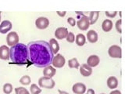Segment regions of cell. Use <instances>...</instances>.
Instances as JSON below:
<instances>
[{
    "instance_id": "1",
    "label": "cell",
    "mask_w": 125,
    "mask_h": 94,
    "mask_svg": "<svg viewBox=\"0 0 125 94\" xmlns=\"http://www.w3.org/2000/svg\"><path fill=\"white\" fill-rule=\"evenodd\" d=\"M27 48L29 59L35 67L45 68L52 64L54 54L49 42L42 40L30 42Z\"/></svg>"
},
{
    "instance_id": "2",
    "label": "cell",
    "mask_w": 125,
    "mask_h": 94,
    "mask_svg": "<svg viewBox=\"0 0 125 94\" xmlns=\"http://www.w3.org/2000/svg\"><path fill=\"white\" fill-rule=\"evenodd\" d=\"M10 58L13 64L19 66H24L29 63V52L27 46L23 43H17L12 46Z\"/></svg>"
},
{
    "instance_id": "3",
    "label": "cell",
    "mask_w": 125,
    "mask_h": 94,
    "mask_svg": "<svg viewBox=\"0 0 125 94\" xmlns=\"http://www.w3.org/2000/svg\"><path fill=\"white\" fill-rule=\"evenodd\" d=\"M38 85L41 88L51 89H53L55 87V85H56V82H55V81L52 79V78H48V77L43 76V77L39 78Z\"/></svg>"
},
{
    "instance_id": "4",
    "label": "cell",
    "mask_w": 125,
    "mask_h": 94,
    "mask_svg": "<svg viewBox=\"0 0 125 94\" xmlns=\"http://www.w3.org/2000/svg\"><path fill=\"white\" fill-rule=\"evenodd\" d=\"M109 57L112 58H121L122 57V50L121 47L117 45H113L109 47L108 50Z\"/></svg>"
},
{
    "instance_id": "5",
    "label": "cell",
    "mask_w": 125,
    "mask_h": 94,
    "mask_svg": "<svg viewBox=\"0 0 125 94\" xmlns=\"http://www.w3.org/2000/svg\"><path fill=\"white\" fill-rule=\"evenodd\" d=\"M66 63V59L62 56V54L57 53L56 56L53 57V60L52 62V64L53 65L54 68H61L65 65Z\"/></svg>"
},
{
    "instance_id": "6",
    "label": "cell",
    "mask_w": 125,
    "mask_h": 94,
    "mask_svg": "<svg viewBox=\"0 0 125 94\" xmlns=\"http://www.w3.org/2000/svg\"><path fill=\"white\" fill-rule=\"evenodd\" d=\"M78 27V28L81 31H87L90 26V22H89V18L86 16L83 15L80 19L78 20V21L76 23Z\"/></svg>"
},
{
    "instance_id": "7",
    "label": "cell",
    "mask_w": 125,
    "mask_h": 94,
    "mask_svg": "<svg viewBox=\"0 0 125 94\" xmlns=\"http://www.w3.org/2000/svg\"><path fill=\"white\" fill-rule=\"evenodd\" d=\"M6 42L8 46L11 47L17 44L19 42V36L17 33L15 32V31H10V32L8 33L6 36Z\"/></svg>"
},
{
    "instance_id": "8",
    "label": "cell",
    "mask_w": 125,
    "mask_h": 94,
    "mask_svg": "<svg viewBox=\"0 0 125 94\" xmlns=\"http://www.w3.org/2000/svg\"><path fill=\"white\" fill-rule=\"evenodd\" d=\"M49 25V21L48 18L44 17H40L35 21V26L37 28L40 30H44L46 29Z\"/></svg>"
},
{
    "instance_id": "9",
    "label": "cell",
    "mask_w": 125,
    "mask_h": 94,
    "mask_svg": "<svg viewBox=\"0 0 125 94\" xmlns=\"http://www.w3.org/2000/svg\"><path fill=\"white\" fill-rule=\"evenodd\" d=\"M68 35V30L66 27H59L55 31V36L59 40H62L66 38Z\"/></svg>"
},
{
    "instance_id": "10",
    "label": "cell",
    "mask_w": 125,
    "mask_h": 94,
    "mask_svg": "<svg viewBox=\"0 0 125 94\" xmlns=\"http://www.w3.org/2000/svg\"><path fill=\"white\" fill-rule=\"evenodd\" d=\"M12 27H13V24H12L11 21H7V20L3 21L0 24V33L6 34L12 29Z\"/></svg>"
},
{
    "instance_id": "11",
    "label": "cell",
    "mask_w": 125,
    "mask_h": 94,
    "mask_svg": "<svg viewBox=\"0 0 125 94\" xmlns=\"http://www.w3.org/2000/svg\"><path fill=\"white\" fill-rule=\"evenodd\" d=\"M86 90V85L80 82L74 84L72 87V91L75 94H84Z\"/></svg>"
},
{
    "instance_id": "12",
    "label": "cell",
    "mask_w": 125,
    "mask_h": 94,
    "mask_svg": "<svg viewBox=\"0 0 125 94\" xmlns=\"http://www.w3.org/2000/svg\"><path fill=\"white\" fill-rule=\"evenodd\" d=\"M10 50L8 47L5 45L0 47V59L3 60H8L10 59Z\"/></svg>"
},
{
    "instance_id": "13",
    "label": "cell",
    "mask_w": 125,
    "mask_h": 94,
    "mask_svg": "<svg viewBox=\"0 0 125 94\" xmlns=\"http://www.w3.org/2000/svg\"><path fill=\"white\" fill-rule=\"evenodd\" d=\"M80 73L82 76L84 77H88L92 73V68L89 67L87 64H83L80 67Z\"/></svg>"
},
{
    "instance_id": "14",
    "label": "cell",
    "mask_w": 125,
    "mask_h": 94,
    "mask_svg": "<svg viewBox=\"0 0 125 94\" xmlns=\"http://www.w3.org/2000/svg\"><path fill=\"white\" fill-rule=\"evenodd\" d=\"M99 57L98 56H96V55H91L87 60V64L89 67H91V68H94V67L99 65Z\"/></svg>"
},
{
    "instance_id": "15",
    "label": "cell",
    "mask_w": 125,
    "mask_h": 94,
    "mask_svg": "<svg viewBox=\"0 0 125 94\" xmlns=\"http://www.w3.org/2000/svg\"><path fill=\"white\" fill-rule=\"evenodd\" d=\"M56 70L55 69L54 67L51 65L46 67V68H45L44 70H43V74H44L45 77L52 78L53 76L56 75Z\"/></svg>"
},
{
    "instance_id": "16",
    "label": "cell",
    "mask_w": 125,
    "mask_h": 94,
    "mask_svg": "<svg viewBox=\"0 0 125 94\" xmlns=\"http://www.w3.org/2000/svg\"><path fill=\"white\" fill-rule=\"evenodd\" d=\"M87 38L88 41L91 43H95L98 41V34L95 31L90 30L87 33Z\"/></svg>"
},
{
    "instance_id": "17",
    "label": "cell",
    "mask_w": 125,
    "mask_h": 94,
    "mask_svg": "<svg viewBox=\"0 0 125 94\" xmlns=\"http://www.w3.org/2000/svg\"><path fill=\"white\" fill-rule=\"evenodd\" d=\"M102 28L105 32H109L113 28V22L111 20L106 19L103 21V22L102 23Z\"/></svg>"
},
{
    "instance_id": "18",
    "label": "cell",
    "mask_w": 125,
    "mask_h": 94,
    "mask_svg": "<svg viewBox=\"0 0 125 94\" xmlns=\"http://www.w3.org/2000/svg\"><path fill=\"white\" fill-rule=\"evenodd\" d=\"M107 85L111 89H116L118 86V80H117V78L114 76L109 77L107 80Z\"/></svg>"
},
{
    "instance_id": "19",
    "label": "cell",
    "mask_w": 125,
    "mask_h": 94,
    "mask_svg": "<svg viewBox=\"0 0 125 94\" xmlns=\"http://www.w3.org/2000/svg\"><path fill=\"white\" fill-rule=\"evenodd\" d=\"M49 43L51 49H52L53 54H57L59 50H60V46H59L58 42L55 38H51Z\"/></svg>"
},
{
    "instance_id": "20",
    "label": "cell",
    "mask_w": 125,
    "mask_h": 94,
    "mask_svg": "<svg viewBox=\"0 0 125 94\" xmlns=\"http://www.w3.org/2000/svg\"><path fill=\"white\" fill-rule=\"evenodd\" d=\"M99 11H92L90 12V16H89V22L90 25H92L94 24H95L96 21L99 19Z\"/></svg>"
},
{
    "instance_id": "21",
    "label": "cell",
    "mask_w": 125,
    "mask_h": 94,
    "mask_svg": "<svg viewBox=\"0 0 125 94\" xmlns=\"http://www.w3.org/2000/svg\"><path fill=\"white\" fill-rule=\"evenodd\" d=\"M75 41H76V44L77 46H83L86 42V38L83 34H78L76 36Z\"/></svg>"
},
{
    "instance_id": "22",
    "label": "cell",
    "mask_w": 125,
    "mask_h": 94,
    "mask_svg": "<svg viewBox=\"0 0 125 94\" xmlns=\"http://www.w3.org/2000/svg\"><path fill=\"white\" fill-rule=\"evenodd\" d=\"M68 66L70 68H78L80 64L77 58H72L68 61Z\"/></svg>"
},
{
    "instance_id": "23",
    "label": "cell",
    "mask_w": 125,
    "mask_h": 94,
    "mask_svg": "<svg viewBox=\"0 0 125 94\" xmlns=\"http://www.w3.org/2000/svg\"><path fill=\"white\" fill-rule=\"evenodd\" d=\"M30 92L31 94H39L42 92V89L36 84H32L30 87Z\"/></svg>"
},
{
    "instance_id": "24",
    "label": "cell",
    "mask_w": 125,
    "mask_h": 94,
    "mask_svg": "<svg viewBox=\"0 0 125 94\" xmlns=\"http://www.w3.org/2000/svg\"><path fill=\"white\" fill-rule=\"evenodd\" d=\"M31 82V78L28 75L23 76V77L21 78V79H20V82H21V83L22 85H30Z\"/></svg>"
},
{
    "instance_id": "25",
    "label": "cell",
    "mask_w": 125,
    "mask_h": 94,
    "mask_svg": "<svg viewBox=\"0 0 125 94\" xmlns=\"http://www.w3.org/2000/svg\"><path fill=\"white\" fill-rule=\"evenodd\" d=\"M3 92L6 94H10L13 92V85L10 83H6L3 85Z\"/></svg>"
},
{
    "instance_id": "26",
    "label": "cell",
    "mask_w": 125,
    "mask_h": 94,
    "mask_svg": "<svg viewBox=\"0 0 125 94\" xmlns=\"http://www.w3.org/2000/svg\"><path fill=\"white\" fill-rule=\"evenodd\" d=\"M15 93L16 94H30L28 90L23 87H17L15 88Z\"/></svg>"
},
{
    "instance_id": "27",
    "label": "cell",
    "mask_w": 125,
    "mask_h": 94,
    "mask_svg": "<svg viewBox=\"0 0 125 94\" xmlns=\"http://www.w3.org/2000/svg\"><path fill=\"white\" fill-rule=\"evenodd\" d=\"M66 39L68 42L73 43L75 41V35H73V32H68V35H67V36H66Z\"/></svg>"
},
{
    "instance_id": "28",
    "label": "cell",
    "mask_w": 125,
    "mask_h": 94,
    "mask_svg": "<svg viewBox=\"0 0 125 94\" xmlns=\"http://www.w3.org/2000/svg\"><path fill=\"white\" fill-rule=\"evenodd\" d=\"M105 14L106 15V17H108L109 18H113L116 16L117 11H105Z\"/></svg>"
},
{
    "instance_id": "29",
    "label": "cell",
    "mask_w": 125,
    "mask_h": 94,
    "mask_svg": "<svg viewBox=\"0 0 125 94\" xmlns=\"http://www.w3.org/2000/svg\"><path fill=\"white\" fill-rule=\"evenodd\" d=\"M121 24H122V21L120 19V20H118L116 22V31H118L119 33H121L122 32V28H121Z\"/></svg>"
},
{
    "instance_id": "30",
    "label": "cell",
    "mask_w": 125,
    "mask_h": 94,
    "mask_svg": "<svg viewBox=\"0 0 125 94\" xmlns=\"http://www.w3.org/2000/svg\"><path fill=\"white\" fill-rule=\"evenodd\" d=\"M67 22L69 23V24L71 27H74L76 25V21H75V19L73 17H69L67 19Z\"/></svg>"
},
{
    "instance_id": "31",
    "label": "cell",
    "mask_w": 125,
    "mask_h": 94,
    "mask_svg": "<svg viewBox=\"0 0 125 94\" xmlns=\"http://www.w3.org/2000/svg\"><path fill=\"white\" fill-rule=\"evenodd\" d=\"M56 13H57L58 16H60V17H65V16H66V11H62V12H61V11H57Z\"/></svg>"
},
{
    "instance_id": "32",
    "label": "cell",
    "mask_w": 125,
    "mask_h": 94,
    "mask_svg": "<svg viewBox=\"0 0 125 94\" xmlns=\"http://www.w3.org/2000/svg\"><path fill=\"white\" fill-rule=\"evenodd\" d=\"M85 94H95V93L92 89H88L87 91L85 92Z\"/></svg>"
},
{
    "instance_id": "33",
    "label": "cell",
    "mask_w": 125,
    "mask_h": 94,
    "mask_svg": "<svg viewBox=\"0 0 125 94\" xmlns=\"http://www.w3.org/2000/svg\"><path fill=\"white\" fill-rule=\"evenodd\" d=\"M109 94H121V92L120 90H113Z\"/></svg>"
},
{
    "instance_id": "34",
    "label": "cell",
    "mask_w": 125,
    "mask_h": 94,
    "mask_svg": "<svg viewBox=\"0 0 125 94\" xmlns=\"http://www.w3.org/2000/svg\"><path fill=\"white\" fill-rule=\"evenodd\" d=\"M59 92H60V94H69L67 92H65V91H60V90Z\"/></svg>"
},
{
    "instance_id": "35",
    "label": "cell",
    "mask_w": 125,
    "mask_h": 94,
    "mask_svg": "<svg viewBox=\"0 0 125 94\" xmlns=\"http://www.w3.org/2000/svg\"><path fill=\"white\" fill-rule=\"evenodd\" d=\"M0 21H1V13H0Z\"/></svg>"
},
{
    "instance_id": "36",
    "label": "cell",
    "mask_w": 125,
    "mask_h": 94,
    "mask_svg": "<svg viewBox=\"0 0 125 94\" xmlns=\"http://www.w3.org/2000/svg\"><path fill=\"white\" fill-rule=\"evenodd\" d=\"M101 94H105V93H101Z\"/></svg>"
}]
</instances>
